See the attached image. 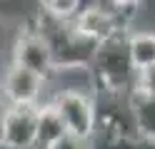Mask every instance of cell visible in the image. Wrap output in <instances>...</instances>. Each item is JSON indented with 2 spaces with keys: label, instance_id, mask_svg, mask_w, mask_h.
<instances>
[{
  "label": "cell",
  "instance_id": "14",
  "mask_svg": "<svg viewBox=\"0 0 155 149\" xmlns=\"http://www.w3.org/2000/svg\"><path fill=\"white\" fill-rule=\"evenodd\" d=\"M3 117H5V104L0 102V149H5V137H3Z\"/></svg>",
  "mask_w": 155,
  "mask_h": 149
},
{
  "label": "cell",
  "instance_id": "11",
  "mask_svg": "<svg viewBox=\"0 0 155 149\" xmlns=\"http://www.w3.org/2000/svg\"><path fill=\"white\" fill-rule=\"evenodd\" d=\"M83 5L85 3H80V0H48L40 5V13L53 20H60V23H75Z\"/></svg>",
  "mask_w": 155,
  "mask_h": 149
},
{
  "label": "cell",
  "instance_id": "10",
  "mask_svg": "<svg viewBox=\"0 0 155 149\" xmlns=\"http://www.w3.org/2000/svg\"><path fill=\"white\" fill-rule=\"evenodd\" d=\"M128 52L135 70L153 67L155 65V33H150V30L128 33Z\"/></svg>",
  "mask_w": 155,
  "mask_h": 149
},
{
  "label": "cell",
  "instance_id": "15",
  "mask_svg": "<svg viewBox=\"0 0 155 149\" xmlns=\"http://www.w3.org/2000/svg\"><path fill=\"white\" fill-rule=\"evenodd\" d=\"M30 149H45V147H40V144H35V147H30Z\"/></svg>",
  "mask_w": 155,
  "mask_h": 149
},
{
  "label": "cell",
  "instance_id": "1",
  "mask_svg": "<svg viewBox=\"0 0 155 149\" xmlns=\"http://www.w3.org/2000/svg\"><path fill=\"white\" fill-rule=\"evenodd\" d=\"M135 72L138 70L133 67L128 52V33L98 45L90 62L95 92H103L105 97H130L135 87Z\"/></svg>",
  "mask_w": 155,
  "mask_h": 149
},
{
  "label": "cell",
  "instance_id": "4",
  "mask_svg": "<svg viewBox=\"0 0 155 149\" xmlns=\"http://www.w3.org/2000/svg\"><path fill=\"white\" fill-rule=\"evenodd\" d=\"M45 87L48 79L10 62L0 77V102L5 107H40Z\"/></svg>",
  "mask_w": 155,
  "mask_h": 149
},
{
  "label": "cell",
  "instance_id": "6",
  "mask_svg": "<svg viewBox=\"0 0 155 149\" xmlns=\"http://www.w3.org/2000/svg\"><path fill=\"white\" fill-rule=\"evenodd\" d=\"M75 27L80 30V35L93 40L95 45H100L105 40L115 37V35L128 33V30L108 13V8L103 5V0H98V3H85L80 15L75 17Z\"/></svg>",
  "mask_w": 155,
  "mask_h": 149
},
{
  "label": "cell",
  "instance_id": "8",
  "mask_svg": "<svg viewBox=\"0 0 155 149\" xmlns=\"http://www.w3.org/2000/svg\"><path fill=\"white\" fill-rule=\"evenodd\" d=\"M128 107H130V119H133L135 134L148 147H155V97L133 92L128 97Z\"/></svg>",
  "mask_w": 155,
  "mask_h": 149
},
{
  "label": "cell",
  "instance_id": "12",
  "mask_svg": "<svg viewBox=\"0 0 155 149\" xmlns=\"http://www.w3.org/2000/svg\"><path fill=\"white\" fill-rule=\"evenodd\" d=\"M133 92H138V95H153L155 97V65L135 72V87H133Z\"/></svg>",
  "mask_w": 155,
  "mask_h": 149
},
{
  "label": "cell",
  "instance_id": "5",
  "mask_svg": "<svg viewBox=\"0 0 155 149\" xmlns=\"http://www.w3.org/2000/svg\"><path fill=\"white\" fill-rule=\"evenodd\" d=\"M13 65H20L25 70L35 72L38 77H43L50 82L55 75V65H53V55L50 47L43 40V35L35 30V25L23 27L18 33L15 42H13Z\"/></svg>",
  "mask_w": 155,
  "mask_h": 149
},
{
  "label": "cell",
  "instance_id": "9",
  "mask_svg": "<svg viewBox=\"0 0 155 149\" xmlns=\"http://www.w3.org/2000/svg\"><path fill=\"white\" fill-rule=\"evenodd\" d=\"M63 137H68L65 132V124L60 114L55 112V107L50 102H43L40 107H38V122H35V142L50 149L53 144H58Z\"/></svg>",
  "mask_w": 155,
  "mask_h": 149
},
{
  "label": "cell",
  "instance_id": "7",
  "mask_svg": "<svg viewBox=\"0 0 155 149\" xmlns=\"http://www.w3.org/2000/svg\"><path fill=\"white\" fill-rule=\"evenodd\" d=\"M35 122L38 107H5L3 137L5 149H30L35 147Z\"/></svg>",
  "mask_w": 155,
  "mask_h": 149
},
{
  "label": "cell",
  "instance_id": "13",
  "mask_svg": "<svg viewBox=\"0 0 155 149\" xmlns=\"http://www.w3.org/2000/svg\"><path fill=\"white\" fill-rule=\"evenodd\" d=\"M50 149H88V142H80L75 137H63L58 144H53Z\"/></svg>",
  "mask_w": 155,
  "mask_h": 149
},
{
  "label": "cell",
  "instance_id": "2",
  "mask_svg": "<svg viewBox=\"0 0 155 149\" xmlns=\"http://www.w3.org/2000/svg\"><path fill=\"white\" fill-rule=\"evenodd\" d=\"M35 30L43 35V40L50 47L55 72H68V70H90V62L95 57L98 45L80 35V30L75 27V23H60L43 15L38 10L35 17Z\"/></svg>",
  "mask_w": 155,
  "mask_h": 149
},
{
  "label": "cell",
  "instance_id": "3",
  "mask_svg": "<svg viewBox=\"0 0 155 149\" xmlns=\"http://www.w3.org/2000/svg\"><path fill=\"white\" fill-rule=\"evenodd\" d=\"M50 104L60 114L68 137L88 142L95 134L98 122H100V112H98V102H95L93 95L75 92V89H58L50 99Z\"/></svg>",
  "mask_w": 155,
  "mask_h": 149
}]
</instances>
